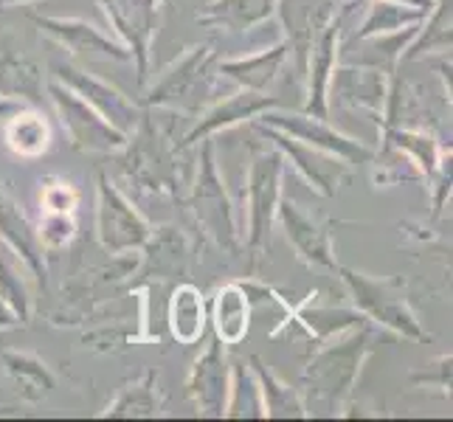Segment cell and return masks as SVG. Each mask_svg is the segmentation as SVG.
Here are the masks:
<instances>
[{
	"instance_id": "obj_1",
	"label": "cell",
	"mask_w": 453,
	"mask_h": 422,
	"mask_svg": "<svg viewBox=\"0 0 453 422\" xmlns=\"http://www.w3.org/2000/svg\"><path fill=\"white\" fill-rule=\"evenodd\" d=\"M372 352V326L369 321L349 326L338 341H321L316 355L310 357L302 372V386L312 400H321L333 409H343L352 397L361 366Z\"/></svg>"
},
{
	"instance_id": "obj_2",
	"label": "cell",
	"mask_w": 453,
	"mask_h": 422,
	"mask_svg": "<svg viewBox=\"0 0 453 422\" xmlns=\"http://www.w3.org/2000/svg\"><path fill=\"white\" fill-rule=\"evenodd\" d=\"M335 271L341 273V281L347 288L355 310L369 324H380L395 335H403L409 341L431 338L423 330V324H419L417 312L411 310L409 288H405V281L400 276H369L361 271L343 268V265H338Z\"/></svg>"
},
{
	"instance_id": "obj_3",
	"label": "cell",
	"mask_w": 453,
	"mask_h": 422,
	"mask_svg": "<svg viewBox=\"0 0 453 422\" xmlns=\"http://www.w3.org/2000/svg\"><path fill=\"white\" fill-rule=\"evenodd\" d=\"M217 65L220 57L211 42L189 45L178 59H172L169 65L158 73L144 99L142 107H178V111H197V104L206 102L214 85H217Z\"/></svg>"
},
{
	"instance_id": "obj_4",
	"label": "cell",
	"mask_w": 453,
	"mask_h": 422,
	"mask_svg": "<svg viewBox=\"0 0 453 422\" xmlns=\"http://www.w3.org/2000/svg\"><path fill=\"white\" fill-rule=\"evenodd\" d=\"M121 169L135 189L155 195H175L180 183L178 172V150L172 147V135L164 130L152 113H142L138 127L130 133L121 150Z\"/></svg>"
},
{
	"instance_id": "obj_5",
	"label": "cell",
	"mask_w": 453,
	"mask_h": 422,
	"mask_svg": "<svg viewBox=\"0 0 453 422\" xmlns=\"http://www.w3.org/2000/svg\"><path fill=\"white\" fill-rule=\"evenodd\" d=\"M285 155L273 150H254L251 169H248V237L245 245L254 257V265L271 242V228L276 220V206L282 200Z\"/></svg>"
},
{
	"instance_id": "obj_6",
	"label": "cell",
	"mask_w": 453,
	"mask_h": 422,
	"mask_svg": "<svg viewBox=\"0 0 453 422\" xmlns=\"http://www.w3.org/2000/svg\"><path fill=\"white\" fill-rule=\"evenodd\" d=\"M189 206L195 220L203 226V231L209 237L226 248V251H237L240 248V223H237V211H234V203L226 192V183L220 178L214 164V147L211 141H203V152H200V169L189 195Z\"/></svg>"
},
{
	"instance_id": "obj_7",
	"label": "cell",
	"mask_w": 453,
	"mask_h": 422,
	"mask_svg": "<svg viewBox=\"0 0 453 422\" xmlns=\"http://www.w3.org/2000/svg\"><path fill=\"white\" fill-rule=\"evenodd\" d=\"M45 93L57 107V116L62 121V130L68 133L71 144L80 152L90 155H116L124 150L130 135H124L107 121L99 111L80 99L71 88H65L59 80H45Z\"/></svg>"
},
{
	"instance_id": "obj_8",
	"label": "cell",
	"mask_w": 453,
	"mask_h": 422,
	"mask_svg": "<svg viewBox=\"0 0 453 422\" xmlns=\"http://www.w3.org/2000/svg\"><path fill=\"white\" fill-rule=\"evenodd\" d=\"M96 237L111 257H124L130 251H142L150 240V223L142 217L133 203L124 197L111 178L99 172L96 175Z\"/></svg>"
},
{
	"instance_id": "obj_9",
	"label": "cell",
	"mask_w": 453,
	"mask_h": 422,
	"mask_svg": "<svg viewBox=\"0 0 453 422\" xmlns=\"http://www.w3.org/2000/svg\"><path fill=\"white\" fill-rule=\"evenodd\" d=\"M107 23L119 35V42L130 51L135 62L138 85L147 88L150 80V51L161 28V0H96Z\"/></svg>"
},
{
	"instance_id": "obj_10",
	"label": "cell",
	"mask_w": 453,
	"mask_h": 422,
	"mask_svg": "<svg viewBox=\"0 0 453 422\" xmlns=\"http://www.w3.org/2000/svg\"><path fill=\"white\" fill-rule=\"evenodd\" d=\"M262 127H271V130H279L285 133L296 141H302V144H310L316 150H324L341 158L343 164H372L374 158V150L361 144V141H355L349 135H343L341 130H335L326 119H319V116H310V113H282L279 107L273 111H265L262 116L251 119Z\"/></svg>"
},
{
	"instance_id": "obj_11",
	"label": "cell",
	"mask_w": 453,
	"mask_h": 422,
	"mask_svg": "<svg viewBox=\"0 0 453 422\" xmlns=\"http://www.w3.org/2000/svg\"><path fill=\"white\" fill-rule=\"evenodd\" d=\"M234 378L226 355V343L220 338H211V343L203 349L186 378V397L195 403L197 414L203 417H226L231 409Z\"/></svg>"
},
{
	"instance_id": "obj_12",
	"label": "cell",
	"mask_w": 453,
	"mask_h": 422,
	"mask_svg": "<svg viewBox=\"0 0 453 422\" xmlns=\"http://www.w3.org/2000/svg\"><path fill=\"white\" fill-rule=\"evenodd\" d=\"M51 71H54V80H59L65 88H71L76 96L85 99L93 111H99L124 135H130L138 127V121H142V113H144L142 104L127 99L111 82L96 80L93 73L71 65V62H54Z\"/></svg>"
},
{
	"instance_id": "obj_13",
	"label": "cell",
	"mask_w": 453,
	"mask_h": 422,
	"mask_svg": "<svg viewBox=\"0 0 453 422\" xmlns=\"http://www.w3.org/2000/svg\"><path fill=\"white\" fill-rule=\"evenodd\" d=\"M254 127L265 135V138H271L273 141V147L285 155V161L293 164V169L299 172V175L316 189L319 195L324 197H333L338 189H341V183H347L349 180V164H343L341 158H335V155L330 152H324V150H316V147H310V144H302V141H296L285 133H279V130H271V127H262V124L254 121Z\"/></svg>"
},
{
	"instance_id": "obj_14",
	"label": "cell",
	"mask_w": 453,
	"mask_h": 422,
	"mask_svg": "<svg viewBox=\"0 0 453 422\" xmlns=\"http://www.w3.org/2000/svg\"><path fill=\"white\" fill-rule=\"evenodd\" d=\"M343 12H335L333 20L319 31V37L312 40L307 62H304V73H302V80H304V113L319 116V119H330L326 88H330L335 62H338V51H341Z\"/></svg>"
},
{
	"instance_id": "obj_15",
	"label": "cell",
	"mask_w": 453,
	"mask_h": 422,
	"mask_svg": "<svg viewBox=\"0 0 453 422\" xmlns=\"http://www.w3.org/2000/svg\"><path fill=\"white\" fill-rule=\"evenodd\" d=\"M276 217L285 228V237L293 245V251L299 254L302 262L312 265V268L335 271V248L330 237V223H319L316 217H310L299 203L282 197L276 206Z\"/></svg>"
},
{
	"instance_id": "obj_16",
	"label": "cell",
	"mask_w": 453,
	"mask_h": 422,
	"mask_svg": "<svg viewBox=\"0 0 453 422\" xmlns=\"http://www.w3.org/2000/svg\"><path fill=\"white\" fill-rule=\"evenodd\" d=\"M35 23L45 37H51L57 45H62L73 57H102L113 62H130V51L119 40L104 35L88 20L80 18H49V14H31Z\"/></svg>"
},
{
	"instance_id": "obj_17",
	"label": "cell",
	"mask_w": 453,
	"mask_h": 422,
	"mask_svg": "<svg viewBox=\"0 0 453 422\" xmlns=\"http://www.w3.org/2000/svg\"><path fill=\"white\" fill-rule=\"evenodd\" d=\"M273 107H282V102H279L276 96H268L265 90L240 88L237 93H231V96L214 102L209 111L200 113L197 124L186 133L183 147H195V144H200V141L211 138L214 133L237 127V124L251 121V119L262 116L265 111H273Z\"/></svg>"
},
{
	"instance_id": "obj_18",
	"label": "cell",
	"mask_w": 453,
	"mask_h": 422,
	"mask_svg": "<svg viewBox=\"0 0 453 422\" xmlns=\"http://www.w3.org/2000/svg\"><path fill=\"white\" fill-rule=\"evenodd\" d=\"M276 14L285 26V42L290 49V57H296V68L304 73V62L310 54L312 40L319 31L333 20L335 6L333 0H279Z\"/></svg>"
},
{
	"instance_id": "obj_19",
	"label": "cell",
	"mask_w": 453,
	"mask_h": 422,
	"mask_svg": "<svg viewBox=\"0 0 453 422\" xmlns=\"http://www.w3.org/2000/svg\"><path fill=\"white\" fill-rule=\"evenodd\" d=\"M386 76H388L386 71L364 68V65L335 68L330 88H326V96H333L335 104L357 107V111H366L380 119L388 99V85H392Z\"/></svg>"
},
{
	"instance_id": "obj_20",
	"label": "cell",
	"mask_w": 453,
	"mask_h": 422,
	"mask_svg": "<svg viewBox=\"0 0 453 422\" xmlns=\"http://www.w3.org/2000/svg\"><path fill=\"white\" fill-rule=\"evenodd\" d=\"M142 251V268L135 271L138 281H178L189 271V242L175 228L150 231Z\"/></svg>"
},
{
	"instance_id": "obj_21",
	"label": "cell",
	"mask_w": 453,
	"mask_h": 422,
	"mask_svg": "<svg viewBox=\"0 0 453 422\" xmlns=\"http://www.w3.org/2000/svg\"><path fill=\"white\" fill-rule=\"evenodd\" d=\"M290 59V49L285 40H279L273 45H262L259 51L245 54V57H234V59H220V71L228 80H234L240 88L248 90H268L276 80L282 68L288 65Z\"/></svg>"
},
{
	"instance_id": "obj_22",
	"label": "cell",
	"mask_w": 453,
	"mask_h": 422,
	"mask_svg": "<svg viewBox=\"0 0 453 422\" xmlns=\"http://www.w3.org/2000/svg\"><path fill=\"white\" fill-rule=\"evenodd\" d=\"M279 0H209L195 20L206 28H223L242 35V31L259 28L276 18Z\"/></svg>"
},
{
	"instance_id": "obj_23",
	"label": "cell",
	"mask_w": 453,
	"mask_h": 422,
	"mask_svg": "<svg viewBox=\"0 0 453 422\" xmlns=\"http://www.w3.org/2000/svg\"><path fill=\"white\" fill-rule=\"evenodd\" d=\"M0 240L26 262L31 276L37 281H45V259H42V245L37 240V231L31 228V223L18 209V203L4 189H0Z\"/></svg>"
},
{
	"instance_id": "obj_24",
	"label": "cell",
	"mask_w": 453,
	"mask_h": 422,
	"mask_svg": "<svg viewBox=\"0 0 453 422\" xmlns=\"http://www.w3.org/2000/svg\"><path fill=\"white\" fill-rule=\"evenodd\" d=\"M161 409H164V397H161V388H158V372L144 369L138 378L127 380L119 388V395L107 403L102 417H113V419L144 417V419H152V417L161 414Z\"/></svg>"
},
{
	"instance_id": "obj_25",
	"label": "cell",
	"mask_w": 453,
	"mask_h": 422,
	"mask_svg": "<svg viewBox=\"0 0 453 422\" xmlns=\"http://www.w3.org/2000/svg\"><path fill=\"white\" fill-rule=\"evenodd\" d=\"M251 374H254V386L262 397L259 414L262 417H307V405L299 388H293L290 383H285L276 372H271L265 366V361L259 355H251Z\"/></svg>"
},
{
	"instance_id": "obj_26",
	"label": "cell",
	"mask_w": 453,
	"mask_h": 422,
	"mask_svg": "<svg viewBox=\"0 0 453 422\" xmlns=\"http://www.w3.org/2000/svg\"><path fill=\"white\" fill-rule=\"evenodd\" d=\"M42 90H45V80L35 59H28L26 54L18 51H0V96L40 107Z\"/></svg>"
},
{
	"instance_id": "obj_27",
	"label": "cell",
	"mask_w": 453,
	"mask_h": 422,
	"mask_svg": "<svg viewBox=\"0 0 453 422\" xmlns=\"http://www.w3.org/2000/svg\"><path fill=\"white\" fill-rule=\"evenodd\" d=\"M6 144L14 155L31 161L40 158V155L49 152L51 147V127L45 116L35 107H20V111L12 113V121L6 124Z\"/></svg>"
},
{
	"instance_id": "obj_28",
	"label": "cell",
	"mask_w": 453,
	"mask_h": 422,
	"mask_svg": "<svg viewBox=\"0 0 453 422\" xmlns=\"http://www.w3.org/2000/svg\"><path fill=\"white\" fill-rule=\"evenodd\" d=\"M248 316H251V302L240 281L220 288L214 295V335L223 343H240L248 335Z\"/></svg>"
},
{
	"instance_id": "obj_29",
	"label": "cell",
	"mask_w": 453,
	"mask_h": 422,
	"mask_svg": "<svg viewBox=\"0 0 453 422\" xmlns=\"http://www.w3.org/2000/svg\"><path fill=\"white\" fill-rule=\"evenodd\" d=\"M426 14H428L426 9L400 4V0H369V12L352 40L357 42V40H369V37L395 35L400 28L419 26L426 20Z\"/></svg>"
},
{
	"instance_id": "obj_30",
	"label": "cell",
	"mask_w": 453,
	"mask_h": 422,
	"mask_svg": "<svg viewBox=\"0 0 453 422\" xmlns=\"http://www.w3.org/2000/svg\"><path fill=\"white\" fill-rule=\"evenodd\" d=\"M4 366H6V374L14 380V386H18L20 397L28 400V403H40L45 395H51V388L57 383L54 372L31 352L6 349L4 352Z\"/></svg>"
},
{
	"instance_id": "obj_31",
	"label": "cell",
	"mask_w": 453,
	"mask_h": 422,
	"mask_svg": "<svg viewBox=\"0 0 453 422\" xmlns=\"http://www.w3.org/2000/svg\"><path fill=\"white\" fill-rule=\"evenodd\" d=\"M169 330L180 343H195L206 330V304L195 285H178L169 299Z\"/></svg>"
},
{
	"instance_id": "obj_32",
	"label": "cell",
	"mask_w": 453,
	"mask_h": 422,
	"mask_svg": "<svg viewBox=\"0 0 453 422\" xmlns=\"http://www.w3.org/2000/svg\"><path fill=\"white\" fill-rule=\"evenodd\" d=\"M448 54L450 51V0H436L434 9L419 23L417 35L405 45L400 59H419L426 54Z\"/></svg>"
},
{
	"instance_id": "obj_33",
	"label": "cell",
	"mask_w": 453,
	"mask_h": 422,
	"mask_svg": "<svg viewBox=\"0 0 453 422\" xmlns=\"http://www.w3.org/2000/svg\"><path fill=\"white\" fill-rule=\"evenodd\" d=\"M293 321L302 324L304 330L321 343V341H330L333 335H341L343 330H349V326L364 324L366 318L355 307L352 310H347V307H316V304L307 302L296 310Z\"/></svg>"
},
{
	"instance_id": "obj_34",
	"label": "cell",
	"mask_w": 453,
	"mask_h": 422,
	"mask_svg": "<svg viewBox=\"0 0 453 422\" xmlns=\"http://www.w3.org/2000/svg\"><path fill=\"white\" fill-rule=\"evenodd\" d=\"M380 130H383L386 144L397 147L417 164V169L423 172V180H428L434 175V169L442 161V150L431 135H426L423 130H409V127H403V124L400 127H383L380 124Z\"/></svg>"
},
{
	"instance_id": "obj_35",
	"label": "cell",
	"mask_w": 453,
	"mask_h": 422,
	"mask_svg": "<svg viewBox=\"0 0 453 422\" xmlns=\"http://www.w3.org/2000/svg\"><path fill=\"white\" fill-rule=\"evenodd\" d=\"M374 183L378 186H400L405 180H423V172L417 169V164L397 147L386 144L380 150H374Z\"/></svg>"
},
{
	"instance_id": "obj_36",
	"label": "cell",
	"mask_w": 453,
	"mask_h": 422,
	"mask_svg": "<svg viewBox=\"0 0 453 422\" xmlns=\"http://www.w3.org/2000/svg\"><path fill=\"white\" fill-rule=\"evenodd\" d=\"M0 299L9 304V310L14 312V316H18L20 324L28 321V316H31L28 290L23 285V279L18 276V271H14L6 259H0Z\"/></svg>"
},
{
	"instance_id": "obj_37",
	"label": "cell",
	"mask_w": 453,
	"mask_h": 422,
	"mask_svg": "<svg viewBox=\"0 0 453 422\" xmlns=\"http://www.w3.org/2000/svg\"><path fill=\"white\" fill-rule=\"evenodd\" d=\"M76 237V220L73 214H59V211H45L37 240L42 245V251H59V248L71 245Z\"/></svg>"
},
{
	"instance_id": "obj_38",
	"label": "cell",
	"mask_w": 453,
	"mask_h": 422,
	"mask_svg": "<svg viewBox=\"0 0 453 422\" xmlns=\"http://www.w3.org/2000/svg\"><path fill=\"white\" fill-rule=\"evenodd\" d=\"M40 203L45 211H59V214H73V209L80 206V192L73 189L68 180L62 178H49L42 183Z\"/></svg>"
},
{
	"instance_id": "obj_39",
	"label": "cell",
	"mask_w": 453,
	"mask_h": 422,
	"mask_svg": "<svg viewBox=\"0 0 453 422\" xmlns=\"http://www.w3.org/2000/svg\"><path fill=\"white\" fill-rule=\"evenodd\" d=\"M409 380L414 386H426V388H440V392H448V388H450V355H440L426 369H414L409 374Z\"/></svg>"
},
{
	"instance_id": "obj_40",
	"label": "cell",
	"mask_w": 453,
	"mask_h": 422,
	"mask_svg": "<svg viewBox=\"0 0 453 422\" xmlns=\"http://www.w3.org/2000/svg\"><path fill=\"white\" fill-rule=\"evenodd\" d=\"M20 321H18V316L9 310V304L0 299V330H12V326H18Z\"/></svg>"
},
{
	"instance_id": "obj_41",
	"label": "cell",
	"mask_w": 453,
	"mask_h": 422,
	"mask_svg": "<svg viewBox=\"0 0 453 422\" xmlns=\"http://www.w3.org/2000/svg\"><path fill=\"white\" fill-rule=\"evenodd\" d=\"M20 102H14V99H6V96H0V116H9L14 111H20Z\"/></svg>"
},
{
	"instance_id": "obj_42",
	"label": "cell",
	"mask_w": 453,
	"mask_h": 422,
	"mask_svg": "<svg viewBox=\"0 0 453 422\" xmlns=\"http://www.w3.org/2000/svg\"><path fill=\"white\" fill-rule=\"evenodd\" d=\"M31 4H42V0H0V12L14 6H31Z\"/></svg>"
},
{
	"instance_id": "obj_43",
	"label": "cell",
	"mask_w": 453,
	"mask_h": 422,
	"mask_svg": "<svg viewBox=\"0 0 453 422\" xmlns=\"http://www.w3.org/2000/svg\"><path fill=\"white\" fill-rule=\"evenodd\" d=\"M400 4H409V6H417V9H426V12H431L436 0H400Z\"/></svg>"
},
{
	"instance_id": "obj_44",
	"label": "cell",
	"mask_w": 453,
	"mask_h": 422,
	"mask_svg": "<svg viewBox=\"0 0 453 422\" xmlns=\"http://www.w3.org/2000/svg\"><path fill=\"white\" fill-rule=\"evenodd\" d=\"M161 4H172V0H161Z\"/></svg>"
}]
</instances>
